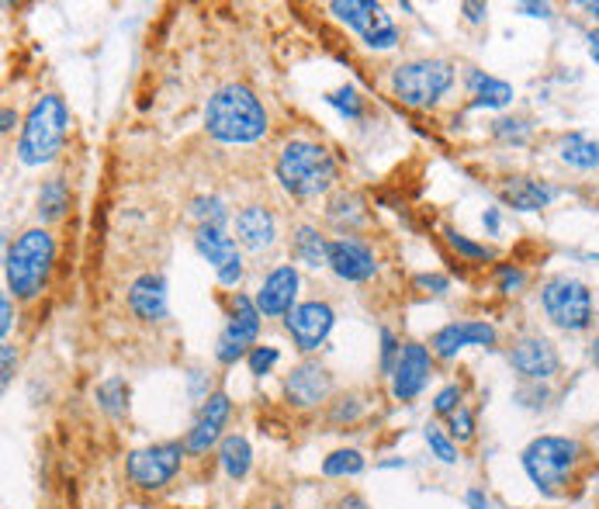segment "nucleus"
<instances>
[{
    "instance_id": "23",
    "label": "nucleus",
    "mask_w": 599,
    "mask_h": 509,
    "mask_svg": "<svg viewBox=\"0 0 599 509\" xmlns=\"http://www.w3.org/2000/svg\"><path fill=\"white\" fill-rule=\"evenodd\" d=\"M464 87L471 94V108H506L513 100V87L479 66H468Z\"/></svg>"
},
{
    "instance_id": "30",
    "label": "nucleus",
    "mask_w": 599,
    "mask_h": 509,
    "mask_svg": "<svg viewBox=\"0 0 599 509\" xmlns=\"http://www.w3.org/2000/svg\"><path fill=\"white\" fill-rule=\"evenodd\" d=\"M364 468H367V462H364V454L357 447H340V450H333L327 457V462H322V475H327V478H354Z\"/></svg>"
},
{
    "instance_id": "52",
    "label": "nucleus",
    "mask_w": 599,
    "mask_h": 509,
    "mask_svg": "<svg viewBox=\"0 0 599 509\" xmlns=\"http://www.w3.org/2000/svg\"><path fill=\"white\" fill-rule=\"evenodd\" d=\"M586 42H589V56L599 63V29H592V32L586 35Z\"/></svg>"
},
{
    "instance_id": "43",
    "label": "nucleus",
    "mask_w": 599,
    "mask_h": 509,
    "mask_svg": "<svg viewBox=\"0 0 599 509\" xmlns=\"http://www.w3.org/2000/svg\"><path fill=\"white\" fill-rule=\"evenodd\" d=\"M413 285L419 291H427V295H447V291H451V282H447L443 274H416Z\"/></svg>"
},
{
    "instance_id": "34",
    "label": "nucleus",
    "mask_w": 599,
    "mask_h": 509,
    "mask_svg": "<svg viewBox=\"0 0 599 509\" xmlns=\"http://www.w3.org/2000/svg\"><path fill=\"white\" fill-rule=\"evenodd\" d=\"M327 105L330 108H336L343 118H351V121H357L361 115H364V97H361V91L357 87H336V91H330L327 94Z\"/></svg>"
},
{
    "instance_id": "6",
    "label": "nucleus",
    "mask_w": 599,
    "mask_h": 509,
    "mask_svg": "<svg viewBox=\"0 0 599 509\" xmlns=\"http://www.w3.org/2000/svg\"><path fill=\"white\" fill-rule=\"evenodd\" d=\"M454 87L451 60H409L392 70V94L406 108H437L440 97Z\"/></svg>"
},
{
    "instance_id": "38",
    "label": "nucleus",
    "mask_w": 599,
    "mask_h": 509,
    "mask_svg": "<svg viewBox=\"0 0 599 509\" xmlns=\"http://www.w3.org/2000/svg\"><path fill=\"white\" fill-rule=\"evenodd\" d=\"M281 361V350L278 347H254L246 353V364H249V374H257V378H264V374H270V368Z\"/></svg>"
},
{
    "instance_id": "32",
    "label": "nucleus",
    "mask_w": 599,
    "mask_h": 509,
    "mask_svg": "<svg viewBox=\"0 0 599 509\" xmlns=\"http://www.w3.org/2000/svg\"><path fill=\"white\" fill-rule=\"evenodd\" d=\"M191 219H194L197 225H215V229H222V225H226V219H229V212H226V205H222L218 198L197 194V198L191 201Z\"/></svg>"
},
{
    "instance_id": "42",
    "label": "nucleus",
    "mask_w": 599,
    "mask_h": 509,
    "mask_svg": "<svg viewBox=\"0 0 599 509\" xmlns=\"http://www.w3.org/2000/svg\"><path fill=\"white\" fill-rule=\"evenodd\" d=\"M361 416V402L354 395H343L333 402V410H330V420L333 423H354Z\"/></svg>"
},
{
    "instance_id": "33",
    "label": "nucleus",
    "mask_w": 599,
    "mask_h": 509,
    "mask_svg": "<svg viewBox=\"0 0 599 509\" xmlns=\"http://www.w3.org/2000/svg\"><path fill=\"white\" fill-rule=\"evenodd\" d=\"M422 441H427L430 454L440 457L443 465H458V444L451 441L447 430H440L437 423H427V426H422Z\"/></svg>"
},
{
    "instance_id": "17",
    "label": "nucleus",
    "mask_w": 599,
    "mask_h": 509,
    "mask_svg": "<svg viewBox=\"0 0 599 509\" xmlns=\"http://www.w3.org/2000/svg\"><path fill=\"white\" fill-rule=\"evenodd\" d=\"M434 374V353L422 347V343H403V353H398V364L392 371V395L398 402H413L427 381Z\"/></svg>"
},
{
    "instance_id": "18",
    "label": "nucleus",
    "mask_w": 599,
    "mask_h": 509,
    "mask_svg": "<svg viewBox=\"0 0 599 509\" xmlns=\"http://www.w3.org/2000/svg\"><path fill=\"white\" fill-rule=\"evenodd\" d=\"M330 392H333V374L319 361H302L285 378V399L295 410H315L319 402L330 399Z\"/></svg>"
},
{
    "instance_id": "8",
    "label": "nucleus",
    "mask_w": 599,
    "mask_h": 509,
    "mask_svg": "<svg viewBox=\"0 0 599 509\" xmlns=\"http://www.w3.org/2000/svg\"><path fill=\"white\" fill-rule=\"evenodd\" d=\"M184 441H167V444H149V447H139L129 454V462H125V475L136 489H146V492H157L163 486H170L173 475L181 471L184 465Z\"/></svg>"
},
{
    "instance_id": "5",
    "label": "nucleus",
    "mask_w": 599,
    "mask_h": 509,
    "mask_svg": "<svg viewBox=\"0 0 599 509\" xmlns=\"http://www.w3.org/2000/svg\"><path fill=\"white\" fill-rule=\"evenodd\" d=\"M69 129V108L60 94H42L29 108L21 121V139H18V160L24 167H42L53 163L56 152L63 149Z\"/></svg>"
},
{
    "instance_id": "53",
    "label": "nucleus",
    "mask_w": 599,
    "mask_h": 509,
    "mask_svg": "<svg viewBox=\"0 0 599 509\" xmlns=\"http://www.w3.org/2000/svg\"><path fill=\"white\" fill-rule=\"evenodd\" d=\"M582 11H589V14L599 21V0H586V4H582Z\"/></svg>"
},
{
    "instance_id": "45",
    "label": "nucleus",
    "mask_w": 599,
    "mask_h": 509,
    "mask_svg": "<svg viewBox=\"0 0 599 509\" xmlns=\"http://www.w3.org/2000/svg\"><path fill=\"white\" fill-rule=\"evenodd\" d=\"M14 326V305H11V295L0 298V337H8Z\"/></svg>"
},
{
    "instance_id": "51",
    "label": "nucleus",
    "mask_w": 599,
    "mask_h": 509,
    "mask_svg": "<svg viewBox=\"0 0 599 509\" xmlns=\"http://www.w3.org/2000/svg\"><path fill=\"white\" fill-rule=\"evenodd\" d=\"M482 225H485L489 233L495 236V233H499V212H495V209H485V215H482Z\"/></svg>"
},
{
    "instance_id": "25",
    "label": "nucleus",
    "mask_w": 599,
    "mask_h": 509,
    "mask_svg": "<svg viewBox=\"0 0 599 509\" xmlns=\"http://www.w3.org/2000/svg\"><path fill=\"white\" fill-rule=\"evenodd\" d=\"M327 219L340 229L343 236H354L357 229L367 222V209H364V198L354 194V191H340L330 198V209H327Z\"/></svg>"
},
{
    "instance_id": "2",
    "label": "nucleus",
    "mask_w": 599,
    "mask_h": 509,
    "mask_svg": "<svg viewBox=\"0 0 599 509\" xmlns=\"http://www.w3.org/2000/svg\"><path fill=\"white\" fill-rule=\"evenodd\" d=\"M582 462H586V447L576 437H555V434L534 437L520 454L523 471L534 481V489L547 499L568 496Z\"/></svg>"
},
{
    "instance_id": "39",
    "label": "nucleus",
    "mask_w": 599,
    "mask_h": 509,
    "mask_svg": "<svg viewBox=\"0 0 599 509\" xmlns=\"http://www.w3.org/2000/svg\"><path fill=\"white\" fill-rule=\"evenodd\" d=\"M516 399H520L523 410H544L547 399H552V392H547L544 385H537V381H523L520 392H516Z\"/></svg>"
},
{
    "instance_id": "13",
    "label": "nucleus",
    "mask_w": 599,
    "mask_h": 509,
    "mask_svg": "<svg viewBox=\"0 0 599 509\" xmlns=\"http://www.w3.org/2000/svg\"><path fill=\"white\" fill-rule=\"evenodd\" d=\"M233 416V399L226 392H208L202 399V405H197V420L194 426L188 430V437H184V447L188 454H208L215 444H222L226 437H222V430H226Z\"/></svg>"
},
{
    "instance_id": "7",
    "label": "nucleus",
    "mask_w": 599,
    "mask_h": 509,
    "mask_svg": "<svg viewBox=\"0 0 599 509\" xmlns=\"http://www.w3.org/2000/svg\"><path fill=\"white\" fill-rule=\"evenodd\" d=\"M541 309L565 333H586L596 319V298L579 277L558 274L541 288Z\"/></svg>"
},
{
    "instance_id": "54",
    "label": "nucleus",
    "mask_w": 599,
    "mask_h": 509,
    "mask_svg": "<svg viewBox=\"0 0 599 509\" xmlns=\"http://www.w3.org/2000/svg\"><path fill=\"white\" fill-rule=\"evenodd\" d=\"M589 353H592V364H596V371H599V337L592 340V350H589Z\"/></svg>"
},
{
    "instance_id": "35",
    "label": "nucleus",
    "mask_w": 599,
    "mask_h": 509,
    "mask_svg": "<svg viewBox=\"0 0 599 509\" xmlns=\"http://www.w3.org/2000/svg\"><path fill=\"white\" fill-rule=\"evenodd\" d=\"M492 136L499 142H513V146H523L531 139V125L523 118H495L492 121Z\"/></svg>"
},
{
    "instance_id": "3",
    "label": "nucleus",
    "mask_w": 599,
    "mask_h": 509,
    "mask_svg": "<svg viewBox=\"0 0 599 509\" xmlns=\"http://www.w3.org/2000/svg\"><path fill=\"white\" fill-rule=\"evenodd\" d=\"M274 173L288 194L295 198H319L327 194L336 184V160L333 152L312 142V139H291L281 146L278 163H274Z\"/></svg>"
},
{
    "instance_id": "31",
    "label": "nucleus",
    "mask_w": 599,
    "mask_h": 509,
    "mask_svg": "<svg viewBox=\"0 0 599 509\" xmlns=\"http://www.w3.org/2000/svg\"><path fill=\"white\" fill-rule=\"evenodd\" d=\"M443 236H447V246H451L458 257L468 261V264H489V261H495V250H492V246L468 240L464 233H458V229H443Z\"/></svg>"
},
{
    "instance_id": "1",
    "label": "nucleus",
    "mask_w": 599,
    "mask_h": 509,
    "mask_svg": "<svg viewBox=\"0 0 599 509\" xmlns=\"http://www.w3.org/2000/svg\"><path fill=\"white\" fill-rule=\"evenodd\" d=\"M205 129L212 139L226 142V146L260 142L267 136V108L260 105V97L249 87L226 84L208 97Z\"/></svg>"
},
{
    "instance_id": "19",
    "label": "nucleus",
    "mask_w": 599,
    "mask_h": 509,
    "mask_svg": "<svg viewBox=\"0 0 599 509\" xmlns=\"http://www.w3.org/2000/svg\"><path fill=\"white\" fill-rule=\"evenodd\" d=\"M298 288H302V277H298V271H295L291 264L274 267V271L264 277V285L257 288V309H260V316H267V319H285V316L295 309Z\"/></svg>"
},
{
    "instance_id": "49",
    "label": "nucleus",
    "mask_w": 599,
    "mask_h": 509,
    "mask_svg": "<svg viewBox=\"0 0 599 509\" xmlns=\"http://www.w3.org/2000/svg\"><path fill=\"white\" fill-rule=\"evenodd\" d=\"M516 11L531 14V18H552V4H520Z\"/></svg>"
},
{
    "instance_id": "9",
    "label": "nucleus",
    "mask_w": 599,
    "mask_h": 509,
    "mask_svg": "<svg viewBox=\"0 0 599 509\" xmlns=\"http://www.w3.org/2000/svg\"><path fill=\"white\" fill-rule=\"evenodd\" d=\"M260 309H257V298H249L243 291H236L229 298V322L222 329V337L215 343V361L218 364H236L243 361L249 350L257 347L260 337Z\"/></svg>"
},
{
    "instance_id": "29",
    "label": "nucleus",
    "mask_w": 599,
    "mask_h": 509,
    "mask_svg": "<svg viewBox=\"0 0 599 509\" xmlns=\"http://www.w3.org/2000/svg\"><path fill=\"white\" fill-rule=\"evenodd\" d=\"M94 395H97V405L115 420L125 416V410H129V385H125V378H118V374L105 378Z\"/></svg>"
},
{
    "instance_id": "28",
    "label": "nucleus",
    "mask_w": 599,
    "mask_h": 509,
    "mask_svg": "<svg viewBox=\"0 0 599 509\" xmlns=\"http://www.w3.org/2000/svg\"><path fill=\"white\" fill-rule=\"evenodd\" d=\"M69 209V188L63 177H53V181H45L42 191H39V219L42 222H56L63 219Z\"/></svg>"
},
{
    "instance_id": "16",
    "label": "nucleus",
    "mask_w": 599,
    "mask_h": 509,
    "mask_svg": "<svg viewBox=\"0 0 599 509\" xmlns=\"http://www.w3.org/2000/svg\"><path fill=\"white\" fill-rule=\"evenodd\" d=\"M510 364H513V371L523 381H537V385L552 381L561 371V358H558L555 343L544 340V337H523V340H516L513 350H510Z\"/></svg>"
},
{
    "instance_id": "47",
    "label": "nucleus",
    "mask_w": 599,
    "mask_h": 509,
    "mask_svg": "<svg viewBox=\"0 0 599 509\" xmlns=\"http://www.w3.org/2000/svg\"><path fill=\"white\" fill-rule=\"evenodd\" d=\"M461 11H464V18H468L471 24H482V21L489 18V8H485V4H471V0H468V4H461Z\"/></svg>"
},
{
    "instance_id": "14",
    "label": "nucleus",
    "mask_w": 599,
    "mask_h": 509,
    "mask_svg": "<svg viewBox=\"0 0 599 509\" xmlns=\"http://www.w3.org/2000/svg\"><path fill=\"white\" fill-rule=\"evenodd\" d=\"M495 326L485 319H458V322H447L440 326L437 333L430 337V353L440 361H454L464 347H495Z\"/></svg>"
},
{
    "instance_id": "36",
    "label": "nucleus",
    "mask_w": 599,
    "mask_h": 509,
    "mask_svg": "<svg viewBox=\"0 0 599 509\" xmlns=\"http://www.w3.org/2000/svg\"><path fill=\"white\" fill-rule=\"evenodd\" d=\"M475 413L468 410V405H461V410L454 416H447V434H451L454 444H468V441H475Z\"/></svg>"
},
{
    "instance_id": "20",
    "label": "nucleus",
    "mask_w": 599,
    "mask_h": 509,
    "mask_svg": "<svg viewBox=\"0 0 599 509\" xmlns=\"http://www.w3.org/2000/svg\"><path fill=\"white\" fill-rule=\"evenodd\" d=\"M499 198H503V205H510L513 212H541L558 198V188L537 181V177H506V181L499 184Z\"/></svg>"
},
{
    "instance_id": "12",
    "label": "nucleus",
    "mask_w": 599,
    "mask_h": 509,
    "mask_svg": "<svg viewBox=\"0 0 599 509\" xmlns=\"http://www.w3.org/2000/svg\"><path fill=\"white\" fill-rule=\"evenodd\" d=\"M333 322H336V316L330 309V301H298L285 316L288 337L302 353H312L327 343V337L333 333Z\"/></svg>"
},
{
    "instance_id": "44",
    "label": "nucleus",
    "mask_w": 599,
    "mask_h": 509,
    "mask_svg": "<svg viewBox=\"0 0 599 509\" xmlns=\"http://www.w3.org/2000/svg\"><path fill=\"white\" fill-rule=\"evenodd\" d=\"M14 368H18V353L11 343H4V350H0V385H11V378H14Z\"/></svg>"
},
{
    "instance_id": "10",
    "label": "nucleus",
    "mask_w": 599,
    "mask_h": 509,
    "mask_svg": "<svg viewBox=\"0 0 599 509\" xmlns=\"http://www.w3.org/2000/svg\"><path fill=\"white\" fill-rule=\"evenodd\" d=\"M330 11L343 21L351 24V29L361 35V42L367 49H374V53H388V49L398 45V29L392 14L374 4V0H333Z\"/></svg>"
},
{
    "instance_id": "24",
    "label": "nucleus",
    "mask_w": 599,
    "mask_h": 509,
    "mask_svg": "<svg viewBox=\"0 0 599 509\" xmlns=\"http://www.w3.org/2000/svg\"><path fill=\"white\" fill-rule=\"evenodd\" d=\"M291 257L312 271L330 267V240L315 225H298L291 233Z\"/></svg>"
},
{
    "instance_id": "11",
    "label": "nucleus",
    "mask_w": 599,
    "mask_h": 509,
    "mask_svg": "<svg viewBox=\"0 0 599 509\" xmlns=\"http://www.w3.org/2000/svg\"><path fill=\"white\" fill-rule=\"evenodd\" d=\"M194 246L197 253L215 267L218 285L222 288H236L243 282V257H239V243L226 233V229L215 225H197L194 233Z\"/></svg>"
},
{
    "instance_id": "56",
    "label": "nucleus",
    "mask_w": 599,
    "mask_h": 509,
    "mask_svg": "<svg viewBox=\"0 0 599 509\" xmlns=\"http://www.w3.org/2000/svg\"><path fill=\"white\" fill-rule=\"evenodd\" d=\"M267 509H285V506H278V502H274V506H267Z\"/></svg>"
},
{
    "instance_id": "50",
    "label": "nucleus",
    "mask_w": 599,
    "mask_h": 509,
    "mask_svg": "<svg viewBox=\"0 0 599 509\" xmlns=\"http://www.w3.org/2000/svg\"><path fill=\"white\" fill-rule=\"evenodd\" d=\"M14 125H18V112H11V108H4V115H0V132H11L14 129Z\"/></svg>"
},
{
    "instance_id": "15",
    "label": "nucleus",
    "mask_w": 599,
    "mask_h": 509,
    "mask_svg": "<svg viewBox=\"0 0 599 509\" xmlns=\"http://www.w3.org/2000/svg\"><path fill=\"white\" fill-rule=\"evenodd\" d=\"M330 271L346 285H364L378 274V257L371 243L357 236H333L330 240Z\"/></svg>"
},
{
    "instance_id": "22",
    "label": "nucleus",
    "mask_w": 599,
    "mask_h": 509,
    "mask_svg": "<svg viewBox=\"0 0 599 509\" xmlns=\"http://www.w3.org/2000/svg\"><path fill=\"white\" fill-rule=\"evenodd\" d=\"M129 309L142 322H163L167 319V282L160 274H142L129 288Z\"/></svg>"
},
{
    "instance_id": "26",
    "label": "nucleus",
    "mask_w": 599,
    "mask_h": 509,
    "mask_svg": "<svg viewBox=\"0 0 599 509\" xmlns=\"http://www.w3.org/2000/svg\"><path fill=\"white\" fill-rule=\"evenodd\" d=\"M558 157L561 163L576 170H596L599 167V142L589 139L586 132H565L558 139Z\"/></svg>"
},
{
    "instance_id": "4",
    "label": "nucleus",
    "mask_w": 599,
    "mask_h": 509,
    "mask_svg": "<svg viewBox=\"0 0 599 509\" xmlns=\"http://www.w3.org/2000/svg\"><path fill=\"white\" fill-rule=\"evenodd\" d=\"M56 264V240L45 229H24V233L8 246L4 257V277L14 298L32 301L49 285V274Z\"/></svg>"
},
{
    "instance_id": "48",
    "label": "nucleus",
    "mask_w": 599,
    "mask_h": 509,
    "mask_svg": "<svg viewBox=\"0 0 599 509\" xmlns=\"http://www.w3.org/2000/svg\"><path fill=\"white\" fill-rule=\"evenodd\" d=\"M464 502H468V509H489V506H492L482 489H468V492H464Z\"/></svg>"
},
{
    "instance_id": "37",
    "label": "nucleus",
    "mask_w": 599,
    "mask_h": 509,
    "mask_svg": "<svg viewBox=\"0 0 599 509\" xmlns=\"http://www.w3.org/2000/svg\"><path fill=\"white\" fill-rule=\"evenodd\" d=\"M495 288L499 295H516L523 285H527V274H523L516 264H495Z\"/></svg>"
},
{
    "instance_id": "46",
    "label": "nucleus",
    "mask_w": 599,
    "mask_h": 509,
    "mask_svg": "<svg viewBox=\"0 0 599 509\" xmlns=\"http://www.w3.org/2000/svg\"><path fill=\"white\" fill-rule=\"evenodd\" d=\"M333 509H371V506H367V499H364V496L346 492V496H340V499L333 502Z\"/></svg>"
},
{
    "instance_id": "40",
    "label": "nucleus",
    "mask_w": 599,
    "mask_h": 509,
    "mask_svg": "<svg viewBox=\"0 0 599 509\" xmlns=\"http://www.w3.org/2000/svg\"><path fill=\"white\" fill-rule=\"evenodd\" d=\"M461 399H464L461 385H447V389H440L437 399H434V413H437V416H454V413L461 410Z\"/></svg>"
},
{
    "instance_id": "55",
    "label": "nucleus",
    "mask_w": 599,
    "mask_h": 509,
    "mask_svg": "<svg viewBox=\"0 0 599 509\" xmlns=\"http://www.w3.org/2000/svg\"><path fill=\"white\" fill-rule=\"evenodd\" d=\"M378 468H406V462H398V457H395V462H382Z\"/></svg>"
},
{
    "instance_id": "21",
    "label": "nucleus",
    "mask_w": 599,
    "mask_h": 509,
    "mask_svg": "<svg viewBox=\"0 0 599 509\" xmlns=\"http://www.w3.org/2000/svg\"><path fill=\"white\" fill-rule=\"evenodd\" d=\"M236 243L254 250V253H264L278 243V219H274L270 209L264 205H246L239 209L236 215Z\"/></svg>"
},
{
    "instance_id": "41",
    "label": "nucleus",
    "mask_w": 599,
    "mask_h": 509,
    "mask_svg": "<svg viewBox=\"0 0 599 509\" xmlns=\"http://www.w3.org/2000/svg\"><path fill=\"white\" fill-rule=\"evenodd\" d=\"M398 353H403V343L395 340L392 329H382V374L392 378V371L398 364Z\"/></svg>"
},
{
    "instance_id": "27",
    "label": "nucleus",
    "mask_w": 599,
    "mask_h": 509,
    "mask_svg": "<svg viewBox=\"0 0 599 509\" xmlns=\"http://www.w3.org/2000/svg\"><path fill=\"white\" fill-rule=\"evenodd\" d=\"M218 465L233 481H239L249 475V468H254V447H249V441L243 434H229L218 444Z\"/></svg>"
}]
</instances>
